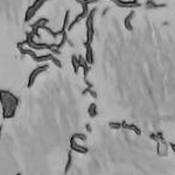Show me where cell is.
Instances as JSON below:
<instances>
[{
  "label": "cell",
  "mask_w": 175,
  "mask_h": 175,
  "mask_svg": "<svg viewBox=\"0 0 175 175\" xmlns=\"http://www.w3.org/2000/svg\"><path fill=\"white\" fill-rule=\"evenodd\" d=\"M70 150L74 151V152H77L79 154H86L89 152V148L88 147H84V146H81L76 143V139L75 138H70Z\"/></svg>",
  "instance_id": "1"
},
{
  "label": "cell",
  "mask_w": 175,
  "mask_h": 175,
  "mask_svg": "<svg viewBox=\"0 0 175 175\" xmlns=\"http://www.w3.org/2000/svg\"><path fill=\"white\" fill-rule=\"evenodd\" d=\"M48 69V65H42V67H39V68H36L35 70H33L32 71V74H30V76H29V82H28V88H30L33 84H34V81H35V78L42 72V71H45V70H47Z\"/></svg>",
  "instance_id": "2"
},
{
  "label": "cell",
  "mask_w": 175,
  "mask_h": 175,
  "mask_svg": "<svg viewBox=\"0 0 175 175\" xmlns=\"http://www.w3.org/2000/svg\"><path fill=\"white\" fill-rule=\"evenodd\" d=\"M121 128H124V130H130V131H132V132H134L137 136H141V130H140L137 125H134V124H128V123H126V120H123V121H121Z\"/></svg>",
  "instance_id": "3"
},
{
  "label": "cell",
  "mask_w": 175,
  "mask_h": 175,
  "mask_svg": "<svg viewBox=\"0 0 175 175\" xmlns=\"http://www.w3.org/2000/svg\"><path fill=\"white\" fill-rule=\"evenodd\" d=\"M71 165H72V151L69 150L68 152V158H67V162H65V167H64V174H68L70 168H71Z\"/></svg>",
  "instance_id": "4"
},
{
  "label": "cell",
  "mask_w": 175,
  "mask_h": 175,
  "mask_svg": "<svg viewBox=\"0 0 175 175\" xmlns=\"http://www.w3.org/2000/svg\"><path fill=\"white\" fill-rule=\"evenodd\" d=\"M88 113H89V116L91 118H95L98 116V110H97V105L95 103H91L89 105V109H88Z\"/></svg>",
  "instance_id": "5"
},
{
  "label": "cell",
  "mask_w": 175,
  "mask_h": 175,
  "mask_svg": "<svg viewBox=\"0 0 175 175\" xmlns=\"http://www.w3.org/2000/svg\"><path fill=\"white\" fill-rule=\"evenodd\" d=\"M109 127L112 130H120L121 128V121H110L109 123Z\"/></svg>",
  "instance_id": "6"
},
{
  "label": "cell",
  "mask_w": 175,
  "mask_h": 175,
  "mask_svg": "<svg viewBox=\"0 0 175 175\" xmlns=\"http://www.w3.org/2000/svg\"><path fill=\"white\" fill-rule=\"evenodd\" d=\"M71 137L75 138V139H79V140H82V141H86V136L83 134V133H75V134H72Z\"/></svg>",
  "instance_id": "7"
},
{
  "label": "cell",
  "mask_w": 175,
  "mask_h": 175,
  "mask_svg": "<svg viewBox=\"0 0 175 175\" xmlns=\"http://www.w3.org/2000/svg\"><path fill=\"white\" fill-rule=\"evenodd\" d=\"M156 136H158V139H159V141H160V143H161V141H165L163 133L161 132V131H158V132H156Z\"/></svg>",
  "instance_id": "8"
},
{
  "label": "cell",
  "mask_w": 175,
  "mask_h": 175,
  "mask_svg": "<svg viewBox=\"0 0 175 175\" xmlns=\"http://www.w3.org/2000/svg\"><path fill=\"white\" fill-rule=\"evenodd\" d=\"M150 139H151V140H153V141H155V143H158V141H159L156 133H151V134H150Z\"/></svg>",
  "instance_id": "9"
},
{
  "label": "cell",
  "mask_w": 175,
  "mask_h": 175,
  "mask_svg": "<svg viewBox=\"0 0 175 175\" xmlns=\"http://www.w3.org/2000/svg\"><path fill=\"white\" fill-rule=\"evenodd\" d=\"M85 130H86L89 133L92 132V128H91V125H90V124H86V125H85Z\"/></svg>",
  "instance_id": "10"
},
{
  "label": "cell",
  "mask_w": 175,
  "mask_h": 175,
  "mask_svg": "<svg viewBox=\"0 0 175 175\" xmlns=\"http://www.w3.org/2000/svg\"><path fill=\"white\" fill-rule=\"evenodd\" d=\"M168 145H169V147H170V150H172V151H173V152L175 153V144L170 141V143H168Z\"/></svg>",
  "instance_id": "11"
}]
</instances>
